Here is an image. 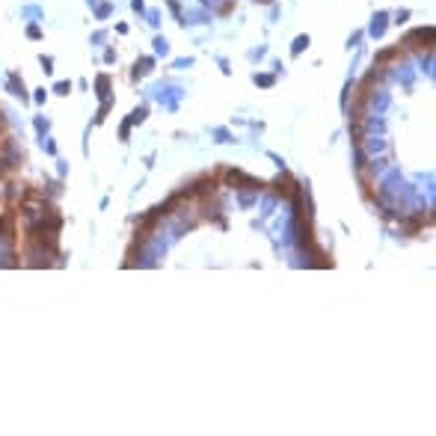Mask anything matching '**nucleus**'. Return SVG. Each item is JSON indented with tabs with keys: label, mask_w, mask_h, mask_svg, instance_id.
<instances>
[{
	"label": "nucleus",
	"mask_w": 436,
	"mask_h": 436,
	"mask_svg": "<svg viewBox=\"0 0 436 436\" xmlns=\"http://www.w3.org/2000/svg\"><path fill=\"white\" fill-rule=\"evenodd\" d=\"M208 21H211V12L208 9H196V12L181 15V27H187V24H208Z\"/></svg>",
	"instance_id": "nucleus-5"
},
{
	"label": "nucleus",
	"mask_w": 436,
	"mask_h": 436,
	"mask_svg": "<svg viewBox=\"0 0 436 436\" xmlns=\"http://www.w3.org/2000/svg\"><path fill=\"white\" fill-rule=\"evenodd\" d=\"M86 3H89V6H95V3H98V0H86Z\"/></svg>",
	"instance_id": "nucleus-28"
},
{
	"label": "nucleus",
	"mask_w": 436,
	"mask_h": 436,
	"mask_svg": "<svg viewBox=\"0 0 436 436\" xmlns=\"http://www.w3.org/2000/svg\"><path fill=\"white\" fill-rule=\"evenodd\" d=\"M142 15L149 18V24H152V27H161V12H158V9H149V12H142Z\"/></svg>",
	"instance_id": "nucleus-13"
},
{
	"label": "nucleus",
	"mask_w": 436,
	"mask_h": 436,
	"mask_svg": "<svg viewBox=\"0 0 436 436\" xmlns=\"http://www.w3.org/2000/svg\"><path fill=\"white\" fill-rule=\"evenodd\" d=\"M104 63H116V51H113V48L104 51Z\"/></svg>",
	"instance_id": "nucleus-25"
},
{
	"label": "nucleus",
	"mask_w": 436,
	"mask_h": 436,
	"mask_svg": "<svg viewBox=\"0 0 436 436\" xmlns=\"http://www.w3.org/2000/svg\"><path fill=\"white\" fill-rule=\"evenodd\" d=\"M252 83H255V86H264V89H267V86H273V83H276V74H264V71H255V74H252Z\"/></svg>",
	"instance_id": "nucleus-8"
},
{
	"label": "nucleus",
	"mask_w": 436,
	"mask_h": 436,
	"mask_svg": "<svg viewBox=\"0 0 436 436\" xmlns=\"http://www.w3.org/2000/svg\"><path fill=\"white\" fill-rule=\"evenodd\" d=\"M54 92H57V95H68V92H71V80H57V83H54Z\"/></svg>",
	"instance_id": "nucleus-12"
},
{
	"label": "nucleus",
	"mask_w": 436,
	"mask_h": 436,
	"mask_svg": "<svg viewBox=\"0 0 436 436\" xmlns=\"http://www.w3.org/2000/svg\"><path fill=\"white\" fill-rule=\"evenodd\" d=\"M155 57H169V42H167V36H155Z\"/></svg>",
	"instance_id": "nucleus-9"
},
{
	"label": "nucleus",
	"mask_w": 436,
	"mask_h": 436,
	"mask_svg": "<svg viewBox=\"0 0 436 436\" xmlns=\"http://www.w3.org/2000/svg\"><path fill=\"white\" fill-rule=\"evenodd\" d=\"M146 116H149V107H146V104H139L134 113L128 116V125H131V128H134V125H142V122H146Z\"/></svg>",
	"instance_id": "nucleus-6"
},
{
	"label": "nucleus",
	"mask_w": 436,
	"mask_h": 436,
	"mask_svg": "<svg viewBox=\"0 0 436 436\" xmlns=\"http://www.w3.org/2000/svg\"><path fill=\"white\" fill-rule=\"evenodd\" d=\"M33 101H36V104H45V101H48V92H45V89H36Z\"/></svg>",
	"instance_id": "nucleus-24"
},
{
	"label": "nucleus",
	"mask_w": 436,
	"mask_h": 436,
	"mask_svg": "<svg viewBox=\"0 0 436 436\" xmlns=\"http://www.w3.org/2000/svg\"><path fill=\"white\" fill-rule=\"evenodd\" d=\"M217 63H220V68H223V74H232V68H229V60H226V57H220Z\"/></svg>",
	"instance_id": "nucleus-26"
},
{
	"label": "nucleus",
	"mask_w": 436,
	"mask_h": 436,
	"mask_svg": "<svg viewBox=\"0 0 436 436\" xmlns=\"http://www.w3.org/2000/svg\"><path fill=\"white\" fill-rule=\"evenodd\" d=\"M309 42H312V39H309V36H306V33H303V36H297V39L291 42V57H300L303 51L309 48Z\"/></svg>",
	"instance_id": "nucleus-7"
},
{
	"label": "nucleus",
	"mask_w": 436,
	"mask_h": 436,
	"mask_svg": "<svg viewBox=\"0 0 436 436\" xmlns=\"http://www.w3.org/2000/svg\"><path fill=\"white\" fill-rule=\"evenodd\" d=\"M48 128H51V122H48V119H36V131H39L42 136H45V131H48Z\"/></svg>",
	"instance_id": "nucleus-21"
},
{
	"label": "nucleus",
	"mask_w": 436,
	"mask_h": 436,
	"mask_svg": "<svg viewBox=\"0 0 436 436\" xmlns=\"http://www.w3.org/2000/svg\"><path fill=\"white\" fill-rule=\"evenodd\" d=\"M104 39H107V33H104V30H98V33L92 36V42H95V45H101V42H104Z\"/></svg>",
	"instance_id": "nucleus-27"
},
{
	"label": "nucleus",
	"mask_w": 436,
	"mask_h": 436,
	"mask_svg": "<svg viewBox=\"0 0 436 436\" xmlns=\"http://www.w3.org/2000/svg\"><path fill=\"white\" fill-rule=\"evenodd\" d=\"M190 66H193V57H178L172 63V68H178V71H184V68H190Z\"/></svg>",
	"instance_id": "nucleus-14"
},
{
	"label": "nucleus",
	"mask_w": 436,
	"mask_h": 436,
	"mask_svg": "<svg viewBox=\"0 0 436 436\" xmlns=\"http://www.w3.org/2000/svg\"><path fill=\"white\" fill-rule=\"evenodd\" d=\"M359 42H362V30H356V33L347 39V48H353V45H359Z\"/></svg>",
	"instance_id": "nucleus-23"
},
{
	"label": "nucleus",
	"mask_w": 436,
	"mask_h": 436,
	"mask_svg": "<svg viewBox=\"0 0 436 436\" xmlns=\"http://www.w3.org/2000/svg\"><path fill=\"white\" fill-rule=\"evenodd\" d=\"M39 63H42V71H45V74H51V71H54V57H45V54H42V57H39Z\"/></svg>",
	"instance_id": "nucleus-15"
},
{
	"label": "nucleus",
	"mask_w": 436,
	"mask_h": 436,
	"mask_svg": "<svg viewBox=\"0 0 436 436\" xmlns=\"http://www.w3.org/2000/svg\"><path fill=\"white\" fill-rule=\"evenodd\" d=\"M110 12H113V3H101V6H95V18H110Z\"/></svg>",
	"instance_id": "nucleus-11"
},
{
	"label": "nucleus",
	"mask_w": 436,
	"mask_h": 436,
	"mask_svg": "<svg viewBox=\"0 0 436 436\" xmlns=\"http://www.w3.org/2000/svg\"><path fill=\"white\" fill-rule=\"evenodd\" d=\"M95 89H98L101 98L110 95V77H107V74H98V77H95Z\"/></svg>",
	"instance_id": "nucleus-10"
},
{
	"label": "nucleus",
	"mask_w": 436,
	"mask_h": 436,
	"mask_svg": "<svg viewBox=\"0 0 436 436\" xmlns=\"http://www.w3.org/2000/svg\"><path fill=\"white\" fill-rule=\"evenodd\" d=\"M255 3H273V0H255Z\"/></svg>",
	"instance_id": "nucleus-29"
},
{
	"label": "nucleus",
	"mask_w": 436,
	"mask_h": 436,
	"mask_svg": "<svg viewBox=\"0 0 436 436\" xmlns=\"http://www.w3.org/2000/svg\"><path fill=\"white\" fill-rule=\"evenodd\" d=\"M214 136H217V142H232V136H229V131H226V128H217V131H214Z\"/></svg>",
	"instance_id": "nucleus-19"
},
{
	"label": "nucleus",
	"mask_w": 436,
	"mask_h": 436,
	"mask_svg": "<svg viewBox=\"0 0 436 436\" xmlns=\"http://www.w3.org/2000/svg\"><path fill=\"white\" fill-rule=\"evenodd\" d=\"M27 36H30V39H42V27H39V24L33 21V24L27 27Z\"/></svg>",
	"instance_id": "nucleus-20"
},
{
	"label": "nucleus",
	"mask_w": 436,
	"mask_h": 436,
	"mask_svg": "<svg viewBox=\"0 0 436 436\" xmlns=\"http://www.w3.org/2000/svg\"><path fill=\"white\" fill-rule=\"evenodd\" d=\"M386 30H389V12H374L371 15V24H368V36L371 39H383L386 36Z\"/></svg>",
	"instance_id": "nucleus-2"
},
{
	"label": "nucleus",
	"mask_w": 436,
	"mask_h": 436,
	"mask_svg": "<svg viewBox=\"0 0 436 436\" xmlns=\"http://www.w3.org/2000/svg\"><path fill=\"white\" fill-rule=\"evenodd\" d=\"M6 89L15 95V98H21V101H30V95H27V89H24V80L18 77V71H9V80H6Z\"/></svg>",
	"instance_id": "nucleus-3"
},
{
	"label": "nucleus",
	"mask_w": 436,
	"mask_h": 436,
	"mask_svg": "<svg viewBox=\"0 0 436 436\" xmlns=\"http://www.w3.org/2000/svg\"><path fill=\"white\" fill-rule=\"evenodd\" d=\"M152 92H155V98L161 101L167 110H175V107H178V98L184 95V89H181V86H175V83H158Z\"/></svg>",
	"instance_id": "nucleus-1"
},
{
	"label": "nucleus",
	"mask_w": 436,
	"mask_h": 436,
	"mask_svg": "<svg viewBox=\"0 0 436 436\" xmlns=\"http://www.w3.org/2000/svg\"><path fill=\"white\" fill-rule=\"evenodd\" d=\"M155 71V57H139L134 63V71H131V77L134 80H139V77H149Z\"/></svg>",
	"instance_id": "nucleus-4"
},
{
	"label": "nucleus",
	"mask_w": 436,
	"mask_h": 436,
	"mask_svg": "<svg viewBox=\"0 0 436 436\" xmlns=\"http://www.w3.org/2000/svg\"><path fill=\"white\" fill-rule=\"evenodd\" d=\"M42 149H45L48 155H57V146H54V139H51V136H42Z\"/></svg>",
	"instance_id": "nucleus-18"
},
{
	"label": "nucleus",
	"mask_w": 436,
	"mask_h": 436,
	"mask_svg": "<svg viewBox=\"0 0 436 436\" xmlns=\"http://www.w3.org/2000/svg\"><path fill=\"white\" fill-rule=\"evenodd\" d=\"M131 9H134L136 15H142L146 12V0H131Z\"/></svg>",
	"instance_id": "nucleus-22"
},
{
	"label": "nucleus",
	"mask_w": 436,
	"mask_h": 436,
	"mask_svg": "<svg viewBox=\"0 0 436 436\" xmlns=\"http://www.w3.org/2000/svg\"><path fill=\"white\" fill-rule=\"evenodd\" d=\"M409 15H412L409 9H398V12H395V24H406V21H409Z\"/></svg>",
	"instance_id": "nucleus-17"
},
{
	"label": "nucleus",
	"mask_w": 436,
	"mask_h": 436,
	"mask_svg": "<svg viewBox=\"0 0 436 436\" xmlns=\"http://www.w3.org/2000/svg\"><path fill=\"white\" fill-rule=\"evenodd\" d=\"M264 57H267V48H264V45H261V48H252V51H249V60H252V63H255V60H264Z\"/></svg>",
	"instance_id": "nucleus-16"
}]
</instances>
